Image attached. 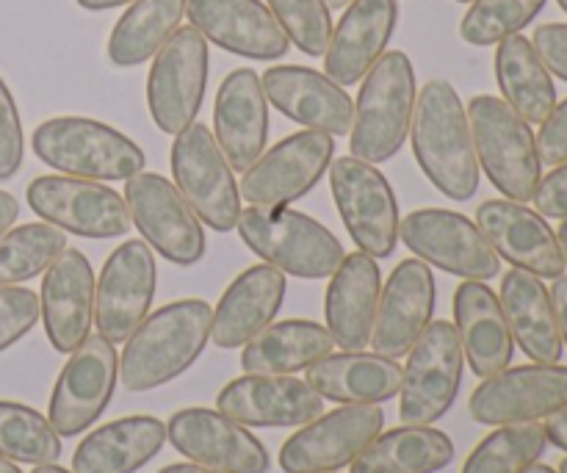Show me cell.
<instances>
[{
  "label": "cell",
  "instance_id": "cell-38",
  "mask_svg": "<svg viewBox=\"0 0 567 473\" xmlns=\"http://www.w3.org/2000/svg\"><path fill=\"white\" fill-rule=\"evenodd\" d=\"M64 249V230L48 222L11 227L0 236V286H20L44 275Z\"/></svg>",
  "mask_w": 567,
  "mask_h": 473
},
{
  "label": "cell",
  "instance_id": "cell-24",
  "mask_svg": "<svg viewBox=\"0 0 567 473\" xmlns=\"http://www.w3.org/2000/svg\"><path fill=\"white\" fill-rule=\"evenodd\" d=\"M216 410L241 426H305L324 413V399L297 377L247 374L227 382Z\"/></svg>",
  "mask_w": 567,
  "mask_h": 473
},
{
  "label": "cell",
  "instance_id": "cell-42",
  "mask_svg": "<svg viewBox=\"0 0 567 473\" xmlns=\"http://www.w3.org/2000/svg\"><path fill=\"white\" fill-rule=\"evenodd\" d=\"M286 37L310 59L327 53L332 37V17L327 0H266Z\"/></svg>",
  "mask_w": 567,
  "mask_h": 473
},
{
  "label": "cell",
  "instance_id": "cell-43",
  "mask_svg": "<svg viewBox=\"0 0 567 473\" xmlns=\"http://www.w3.org/2000/svg\"><path fill=\"white\" fill-rule=\"evenodd\" d=\"M39 321V297L20 286H0V352L25 338Z\"/></svg>",
  "mask_w": 567,
  "mask_h": 473
},
{
  "label": "cell",
  "instance_id": "cell-11",
  "mask_svg": "<svg viewBox=\"0 0 567 473\" xmlns=\"http://www.w3.org/2000/svg\"><path fill=\"white\" fill-rule=\"evenodd\" d=\"M131 222L150 249L175 266H194L205 255V230L175 183L155 172H138L125 183Z\"/></svg>",
  "mask_w": 567,
  "mask_h": 473
},
{
  "label": "cell",
  "instance_id": "cell-21",
  "mask_svg": "<svg viewBox=\"0 0 567 473\" xmlns=\"http://www.w3.org/2000/svg\"><path fill=\"white\" fill-rule=\"evenodd\" d=\"M435 313V277L419 258H408L391 271L377 302L371 347L382 358L399 360L413 349Z\"/></svg>",
  "mask_w": 567,
  "mask_h": 473
},
{
  "label": "cell",
  "instance_id": "cell-6",
  "mask_svg": "<svg viewBox=\"0 0 567 473\" xmlns=\"http://www.w3.org/2000/svg\"><path fill=\"white\" fill-rule=\"evenodd\" d=\"M468 125L476 161L493 186L507 199L529 203L543 177V161L529 122L502 97L480 94L468 103Z\"/></svg>",
  "mask_w": 567,
  "mask_h": 473
},
{
  "label": "cell",
  "instance_id": "cell-45",
  "mask_svg": "<svg viewBox=\"0 0 567 473\" xmlns=\"http://www.w3.org/2000/svg\"><path fill=\"white\" fill-rule=\"evenodd\" d=\"M537 153L543 164L559 166L567 161V100L554 105L551 114L540 122L537 133Z\"/></svg>",
  "mask_w": 567,
  "mask_h": 473
},
{
  "label": "cell",
  "instance_id": "cell-51",
  "mask_svg": "<svg viewBox=\"0 0 567 473\" xmlns=\"http://www.w3.org/2000/svg\"><path fill=\"white\" fill-rule=\"evenodd\" d=\"M133 0H78V6H83L86 11H105V9H116V6H127Z\"/></svg>",
  "mask_w": 567,
  "mask_h": 473
},
{
  "label": "cell",
  "instance_id": "cell-29",
  "mask_svg": "<svg viewBox=\"0 0 567 473\" xmlns=\"http://www.w3.org/2000/svg\"><path fill=\"white\" fill-rule=\"evenodd\" d=\"M286 299V275L269 264L249 266L230 282L216 305L210 341L219 349L247 347L275 321Z\"/></svg>",
  "mask_w": 567,
  "mask_h": 473
},
{
  "label": "cell",
  "instance_id": "cell-26",
  "mask_svg": "<svg viewBox=\"0 0 567 473\" xmlns=\"http://www.w3.org/2000/svg\"><path fill=\"white\" fill-rule=\"evenodd\" d=\"M214 125L216 144L233 169L247 172L264 155L269 138V100L258 72L241 66L221 81L214 103Z\"/></svg>",
  "mask_w": 567,
  "mask_h": 473
},
{
  "label": "cell",
  "instance_id": "cell-25",
  "mask_svg": "<svg viewBox=\"0 0 567 473\" xmlns=\"http://www.w3.org/2000/svg\"><path fill=\"white\" fill-rule=\"evenodd\" d=\"M260 83H264L266 100L297 125L330 133V136H349L352 131V97L324 72L299 64H280L269 66Z\"/></svg>",
  "mask_w": 567,
  "mask_h": 473
},
{
  "label": "cell",
  "instance_id": "cell-49",
  "mask_svg": "<svg viewBox=\"0 0 567 473\" xmlns=\"http://www.w3.org/2000/svg\"><path fill=\"white\" fill-rule=\"evenodd\" d=\"M543 426H546L548 443H554V446L563 449L567 454V408L559 410V413L548 415V421Z\"/></svg>",
  "mask_w": 567,
  "mask_h": 473
},
{
  "label": "cell",
  "instance_id": "cell-18",
  "mask_svg": "<svg viewBox=\"0 0 567 473\" xmlns=\"http://www.w3.org/2000/svg\"><path fill=\"white\" fill-rule=\"evenodd\" d=\"M336 155V138L321 131H302L282 138L280 144L260 155L241 177V197L249 205H288L305 197Z\"/></svg>",
  "mask_w": 567,
  "mask_h": 473
},
{
  "label": "cell",
  "instance_id": "cell-33",
  "mask_svg": "<svg viewBox=\"0 0 567 473\" xmlns=\"http://www.w3.org/2000/svg\"><path fill=\"white\" fill-rule=\"evenodd\" d=\"M166 443V424L155 415H127L89 432L72 454V473H136Z\"/></svg>",
  "mask_w": 567,
  "mask_h": 473
},
{
  "label": "cell",
  "instance_id": "cell-47",
  "mask_svg": "<svg viewBox=\"0 0 567 473\" xmlns=\"http://www.w3.org/2000/svg\"><path fill=\"white\" fill-rule=\"evenodd\" d=\"M532 199L537 205V214L546 219H567V161L540 177V186Z\"/></svg>",
  "mask_w": 567,
  "mask_h": 473
},
{
  "label": "cell",
  "instance_id": "cell-3",
  "mask_svg": "<svg viewBox=\"0 0 567 473\" xmlns=\"http://www.w3.org/2000/svg\"><path fill=\"white\" fill-rule=\"evenodd\" d=\"M415 70L402 50H388L365 72L354 103L349 147L354 158L365 164L391 161L402 150L413 125L415 111Z\"/></svg>",
  "mask_w": 567,
  "mask_h": 473
},
{
  "label": "cell",
  "instance_id": "cell-32",
  "mask_svg": "<svg viewBox=\"0 0 567 473\" xmlns=\"http://www.w3.org/2000/svg\"><path fill=\"white\" fill-rule=\"evenodd\" d=\"M498 302L520 352L535 363H559L565 343L559 336L551 291L543 286L540 277L513 266V271H507L502 280Z\"/></svg>",
  "mask_w": 567,
  "mask_h": 473
},
{
  "label": "cell",
  "instance_id": "cell-2",
  "mask_svg": "<svg viewBox=\"0 0 567 473\" xmlns=\"http://www.w3.org/2000/svg\"><path fill=\"white\" fill-rule=\"evenodd\" d=\"M210 321L214 310L203 299H181L150 313L120 354L122 385L144 393L186 374L208 347Z\"/></svg>",
  "mask_w": 567,
  "mask_h": 473
},
{
  "label": "cell",
  "instance_id": "cell-14",
  "mask_svg": "<svg viewBox=\"0 0 567 473\" xmlns=\"http://www.w3.org/2000/svg\"><path fill=\"white\" fill-rule=\"evenodd\" d=\"M39 219L83 238H116L131 230L125 197L103 183L70 175H42L25 192Z\"/></svg>",
  "mask_w": 567,
  "mask_h": 473
},
{
  "label": "cell",
  "instance_id": "cell-56",
  "mask_svg": "<svg viewBox=\"0 0 567 473\" xmlns=\"http://www.w3.org/2000/svg\"><path fill=\"white\" fill-rule=\"evenodd\" d=\"M0 473H22V471L17 469V465L11 463V460H3V457H0Z\"/></svg>",
  "mask_w": 567,
  "mask_h": 473
},
{
  "label": "cell",
  "instance_id": "cell-27",
  "mask_svg": "<svg viewBox=\"0 0 567 473\" xmlns=\"http://www.w3.org/2000/svg\"><path fill=\"white\" fill-rule=\"evenodd\" d=\"M399 22L396 0H352L332 31L324 75L338 86H354L380 61Z\"/></svg>",
  "mask_w": 567,
  "mask_h": 473
},
{
  "label": "cell",
  "instance_id": "cell-30",
  "mask_svg": "<svg viewBox=\"0 0 567 473\" xmlns=\"http://www.w3.org/2000/svg\"><path fill=\"white\" fill-rule=\"evenodd\" d=\"M454 319L463 354L480 380L509 369L515 352L513 332L496 294L480 280H465L454 291Z\"/></svg>",
  "mask_w": 567,
  "mask_h": 473
},
{
  "label": "cell",
  "instance_id": "cell-59",
  "mask_svg": "<svg viewBox=\"0 0 567 473\" xmlns=\"http://www.w3.org/2000/svg\"><path fill=\"white\" fill-rule=\"evenodd\" d=\"M557 3H559V9H563L565 14H567V0H557Z\"/></svg>",
  "mask_w": 567,
  "mask_h": 473
},
{
  "label": "cell",
  "instance_id": "cell-15",
  "mask_svg": "<svg viewBox=\"0 0 567 473\" xmlns=\"http://www.w3.org/2000/svg\"><path fill=\"white\" fill-rule=\"evenodd\" d=\"M120 354L103 336H89L61 369L50 397L48 421L59 438H75L94 424L114 397Z\"/></svg>",
  "mask_w": 567,
  "mask_h": 473
},
{
  "label": "cell",
  "instance_id": "cell-58",
  "mask_svg": "<svg viewBox=\"0 0 567 473\" xmlns=\"http://www.w3.org/2000/svg\"><path fill=\"white\" fill-rule=\"evenodd\" d=\"M559 473H567V457L559 463Z\"/></svg>",
  "mask_w": 567,
  "mask_h": 473
},
{
  "label": "cell",
  "instance_id": "cell-41",
  "mask_svg": "<svg viewBox=\"0 0 567 473\" xmlns=\"http://www.w3.org/2000/svg\"><path fill=\"white\" fill-rule=\"evenodd\" d=\"M548 0H474L460 22V37L474 48H491L520 33Z\"/></svg>",
  "mask_w": 567,
  "mask_h": 473
},
{
  "label": "cell",
  "instance_id": "cell-22",
  "mask_svg": "<svg viewBox=\"0 0 567 473\" xmlns=\"http://www.w3.org/2000/svg\"><path fill=\"white\" fill-rule=\"evenodd\" d=\"M94 286L92 264L81 249L66 247L44 271L39 316L55 352H75L89 338L94 325Z\"/></svg>",
  "mask_w": 567,
  "mask_h": 473
},
{
  "label": "cell",
  "instance_id": "cell-12",
  "mask_svg": "<svg viewBox=\"0 0 567 473\" xmlns=\"http://www.w3.org/2000/svg\"><path fill=\"white\" fill-rule=\"evenodd\" d=\"M399 238L415 258L463 280L487 282L502 271V258L485 233L457 210L421 208L399 222Z\"/></svg>",
  "mask_w": 567,
  "mask_h": 473
},
{
  "label": "cell",
  "instance_id": "cell-7",
  "mask_svg": "<svg viewBox=\"0 0 567 473\" xmlns=\"http://www.w3.org/2000/svg\"><path fill=\"white\" fill-rule=\"evenodd\" d=\"M169 158L177 192L192 205L194 214L216 233L236 230L241 192L214 133L199 122H192L186 131L177 133Z\"/></svg>",
  "mask_w": 567,
  "mask_h": 473
},
{
  "label": "cell",
  "instance_id": "cell-50",
  "mask_svg": "<svg viewBox=\"0 0 567 473\" xmlns=\"http://www.w3.org/2000/svg\"><path fill=\"white\" fill-rule=\"evenodd\" d=\"M17 216H20V205H17V199L11 197L9 192H3V188H0V236H3L11 225H14Z\"/></svg>",
  "mask_w": 567,
  "mask_h": 473
},
{
  "label": "cell",
  "instance_id": "cell-57",
  "mask_svg": "<svg viewBox=\"0 0 567 473\" xmlns=\"http://www.w3.org/2000/svg\"><path fill=\"white\" fill-rule=\"evenodd\" d=\"M349 3H352V0H327V6H330V9H347Z\"/></svg>",
  "mask_w": 567,
  "mask_h": 473
},
{
  "label": "cell",
  "instance_id": "cell-34",
  "mask_svg": "<svg viewBox=\"0 0 567 473\" xmlns=\"http://www.w3.org/2000/svg\"><path fill=\"white\" fill-rule=\"evenodd\" d=\"M332 347L336 341L324 325L302 319L277 321L244 347L241 369L244 374L291 377L297 371H308L316 360L327 358Z\"/></svg>",
  "mask_w": 567,
  "mask_h": 473
},
{
  "label": "cell",
  "instance_id": "cell-52",
  "mask_svg": "<svg viewBox=\"0 0 567 473\" xmlns=\"http://www.w3.org/2000/svg\"><path fill=\"white\" fill-rule=\"evenodd\" d=\"M158 473H221V471L205 469V465H197V463H175V465H166V469H161Z\"/></svg>",
  "mask_w": 567,
  "mask_h": 473
},
{
  "label": "cell",
  "instance_id": "cell-20",
  "mask_svg": "<svg viewBox=\"0 0 567 473\" xmlns=\"http://www.w3.org/2000/svg\"><path fill=\"white\" fill-rule=\"evenodd\" d=\"M476 227L485 233L487 244L498 258L524 269L540 280H557L565 275V258L557 233L548 227L546 216L526 208L515 199H485L476 208Z\"/></svg>",
  "mask_w": 567,
  "mask_h": 473
},
{
  "label": "cell",
  "instance_id": "cell-17",
  "mask_svg": "<svg viewBox=\"0 0 567 473\" xmlns=\"http://www.w3.org/2000/svg\"><path fill=\"white\" fill-rule=\"evenodd\" d=\"M155 297V255L142 238H127L105 260L94 286V325L111 343H125L150 316Z\"/></svg>",
  "mask_w": 567,
  "mask_h": 473
},
{
  "label": "cell",
  "instance_id": "cell-40",
  "mask_svg": "<svg viewBox=\"0 0 567 473\" xmlns=\"http://www.w3.org/2000/svg\"><path fill=\"white\" fill-rule=\"evenodd\" d=\"M0 457L11 463L50 465L61 457V438L28 404L0 402Z\"/></svg>",
  "mask_w": 567,
  "mask_h": 473
},
{
  "label": "cell",
  "instance_id": "cell-13",
  "mask_svg": "<svg viewBox=\"0 0 567 473\" xmlns=\"http://www.w3.org/2000/svg\"><path fill=\"white\" fill-rule=\"evenodd\" d=\"M567 408V366L532 363L504 369L480 382L468 399L476 424H532Z\"/></svg>",
  "mask_w": 567,
  "mask_h": 473
},
{
  "label": "cell",
  "instance_id": "cell-46",
  "mask_svg": "<svg viewBox=\"0 0 567 473\" xmlns=\"http://www.w3.org/2000/svg\"><path fill=\"white\" fill-rule=\"evenodd\" d=\"M537 55L543 59L546 70L567 83V22H546L535 31Z\"/></svg>",
  "mask_w": 567,
  "mask_h": 473
},
{
  "label": "cell",
  "instance_id": "cell-4",
  "mask_svg": "<svg viewBox=\"0 0 567 473\" xmlns=\"http://www.w3.org/2000/svg\"><path fill=\"white\" fill-rule=\"evenodd\" d=\"M31 147L59 175L83 181H127L144 169V150L105 122L53 116L33 131Z\"/></svg>",
  "mask_w": 567,
  "mask_h": 473
},
{
  "label": "cell",
  "instance_id": "cell-55",
  "mask_svg": "<svg viewBox=\"0 0 567 473\" xmlns=\"http://www.w3.org/2000/svg\"><path fill=\"white\" fill-rule=\"evenodd\" d=\"M524 473H559V471H554L551 465H543V463H535V465H529V469H526Z\"/></svg>",
  "mask_w": 567,
  "mask_h": 473
},
{
  "label": "cell",
  "instance_id": "cell-44",
  "mask_svg": "<svg viewBox=\"0 0 567 473\" xmlns=\"http://www.w3.org/2000/svg\"><path fill=\"white\" fill-rule=\"evenodd\" d=\"M25 142H22V122L17 111L14 94L0 78V183L11 181L20 172Z\"/></svg>",
  "mask_w": 567,
  "mask_h": 473
},
{
  "label": "cell",
  "instance_id": "cell-5",
  "mask_svg": "<svg viewBox=\"0 0 567 473\" xmlns=\"http://www.w3.org/2000/svg\"><path fill=\"white\" fill-rule=\"evenodd\" d=\"M236 227L244 244L282 275L324 280L343 260L341 241L321 222L286 205H249Z\"/></svg>",
  "mask_w": 567,
  "mask_h": 473
},
{
  "label": "cell",
  "instance_id": "cell-54",
  "mask_svg": "<svg viewBox=\"0 0 567 473\" xmlns=\"http://www.w3.org/2000/svg\"><path fill=\"white\" fill-rule=\"evenodd\" d=\"M31 473H72V471L59 469V465H55V463H50V465H37V469H33Z\"/></svg>",
  "mask_w": 567,
  "mask_h": 473
},
{
  "label": "cell",
  "instance_id": "cell-39",
  "mask_svg": "<svg viewBox=\"0 0 567 473\" xmlns=\"http://www.w3.org/2000/svg\"><path fill=\"white\" fill-rule=\"evenodd\" d=\"M546 449L548 435L540 421L498 426L468 454L460 473H524Z\"/></svg>",
  "mask_w": 567,
  "mask_h": 473
},
{
  "label": "cell",
  "instance_id": "cell-31",
  "mask_svg": "<svg viewBox=\"0 0 567 473\" xmlns=\"http://www.w3.org/2000/svg\"><path fill=\"white\" fill-rule=\"evenodd\" d=\"M404 369L382 354L341 352L316 360L308 369V385L327 402L382 404L402 391Z\"/></svg>",
  "mask_w": 567,
  "mask_h": 473
},
{
  "label": "cell",
  "instance_id": "cell-1",
  "mask_svg": "<svg viewBox=\"0 0 567 473\" xmlns=\"http://www.w3.org/2000/svg\"><path fill=\"white\" fill-rule=\"evenodd\" d=\"M413 153L432 186L454 203H465L480 188V161L471 138L468 111L449 81H430L415 97Z\"/></svg>",
  "mask_w": 567,
  "mask_h": 473
},
{
  "label": "cell",
  "instance_id": "cell-35",
  "mask_svg": "<svg viewBox=\"0 0 567 473\" xmlns=\"http://www.w3.org/2000/svg\"><path fill=\"white\" fill-rule=\"evenodd\" d=\"M496 81L504 103L524 116L529 125H540L557 105V86L551 72L537 55L532 39L513 33L496 50Z\"/></svg>",
  "mask_w": 567,
  "mask_h": 473
},
{
  "label": "cell",
  "instance_id": "cell-28",
  "mask_svg": "<svg viewBox=\"0 0 567 473\" xmlns=\"http://www.w3.org/2000/svg\"><path fill=\"white\" fill-rule=\"evenodd\" d=\"M380 291L382 275L377 258L365 253L343 255L324 297L327 330L343 352H363L371 343Z\"/></svg>",
  "mask_w": 567,
  "mask_h": 473
},
{
  "label": "cell",
  "instance_id": "cell-10",
  "mask_svg": "<svg viewBox=\"0 0 567 473\" xmlns=\"http://www.w3.org/2000/svg\"><path fill=\"white\" fill-rule=\"evenodd\" d=\"M330 186L352 241L371 258H391L399 241V205L388 177L374 164L347 155L332 161Z\"/></svg>",
  "mask_w": 567,
  "mask_h": 473
},
{
  "label": "cell",
  "instance_id": "cell-48",
  "mask_svg": "<svg viewBox=\"0 0 567 473\" xmlns=\"http://www.w3.org/2000/svg\"><path fill=\"white\" fill-rule=\"evenodd\" d=\"M551 302H554V313H557L559 336H563V343H567V277L565 275L554 280Z\"/></svg>",
  "mask_w": 567,
  "mask_h": 473
},
{
  "label": "cell",
  "instance_id": "cell-23",
  "mask_svg": "<svg viewBox=\"0 0 567 473\" xmlns=\"http://www.w3.org/2000/svg\"><path fill=\"white\" fill-rule=\"evenodd\" d=\"M186 14L208 42L244 59L275 61L291 48L277 17L260 0H186Z\"/></svg>",
  "mask_w": 567,
  "mask_h": 473
},
{
  "label": "cell",
  "instance_id": "cell-16",
  "mask_svg": "<svg viewBox=\"0 0 567 473\" xmlns=\"http://www.w3.org/2000/svg\"><path fill=\"white\" fill-rule=\"evenodd\" d=\"M385 424L380 404H343L293 432L280 449L286 473H332L352 465Z\"/></svg>",
  "mask_w": 567,
  "mask_h": 473
},
{
  "label": "cell",
  "instance_id": "cell-9",
  "mask_svg": "<svg viewBox=\"0 0 567 473\" xmlns=\"http://www.w3.org/2000/svg\"><path fill=\"white\" fill-rule=\"evenodd\" d=\"M208 86V39L194 25L177 28L153 55L147 109L158 131L177 136L197 120Z\"/></svg>",
  "mask_w": 567,
  "mask_h": 473
},
{
  "label": "cell",
  "instance_id": "cell-53",
  "mask_svg": "<svg viewBox=\"0 0 567 473\" xmlns=\"http://www.w3.org/2000/svg\"><path fill=\"white\" fill-rule=\"evenodd\" d=\"M557 241H559V249H563V258H565V266H567V219H563V225H559Z\"/></svg>",
  "mask_w": 567,
  "mask_h": 473
},
{
  "label": "cell",
  "instance_id": "cell-60",
  "mask_svg": "<svg viewBox=\"0 0 567 473\" xmlns=\"http://www.w3.org/2000/svg\"><path fill=\"white\" fill-rule=\"evenodd\" d=\"M457 3H474V0H457Z\"/></svg>",
  "mask_w": 567,
  "mask_h": 473
},
{
  "label": "cell",
  "instance_id": "cell-8",
  "mask_svg": "<svg viewBox=\"0 0 567 473\" xmlns=\"http://www.w3.org/2000/svg\"><path fill=\"white\" fill-rule=\"evenodd\" d=\"M463 343L457 327L449 321H430L413 349L402 377L399 419L410 426H430L452 410L463 385Z\"/></svg>",
  "mask_w": 567,
  "mask_h": 473
},
{
  "label": "cell",
  "instance_id": "cell-19",
  "mask_svg": "<svg viewBox=\"0 0 567 473\" xmlns=\"http://www.w3.org/2000/svg\"><path fill=\"white\" fill-rule=\"evenodd\" d=\"M166 441L192 463L221 473H266L269 452L238 421L219 410L186 408L166 424Z\"/></svg>",
  "mask_w": 567,
  "mask_h": 473
},
{
  "label": "cell",
  "instance_id": "cell-37",
  "mask_svg": "<svg viewBox=\"0 0 567 473\" xmlns=\"http://www.w3.org/2000/svg\"><path fill=\"white\" fill-rule=\"evenodd\" d=\"M186 17V0H133L109 37L114 66H138L153 59Z\"/></svg>",
  "mask_w": 567,
  "mask_h": 473
},
{
  "label": "cell",
  "instance_id": "cell-36",
  "mask_svg": "<svg viewBox=\"0 0 567 473\" xmlns=\"http://www.w3.org/2000/svg\"><path fill=\"white\" fill-rule=\"evenodd\" d=\"M454 460V443L435 426H399L377 435L349 473H437Z\"/></svg>",
  "mask_w": 567,
  "mask_h": 473
}]
</instances>
